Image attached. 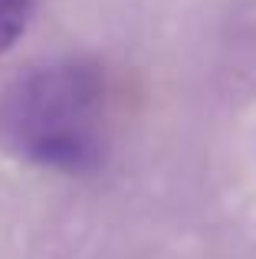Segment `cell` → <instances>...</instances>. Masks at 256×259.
Returning <instances> with one entry per match:
<instances>
[{
	"label": "cell",
	"mask_w": 256,
	"mask_h": 259,
	"mask_svg": "<svg viewBox=\"0 0 256 259\" xmlns=\"http://www.w3.org/2000/svg\"><path fill=\"white\" fill-rule=\"evenodd\" d=\"M102 76L86 59H59L20 76L0 102V141L17 158L89 174L105 158Z\"/></svg>",
	"instance_id": "6da1fadb"
},
{
	"label": "cell",
	"mask_w": 256,
	"mask_h": 259,
	"mask_svg": "<svg viewBox=\"0 0 256 259\" xmlns=\"http://www.w3.org/2000/svg\"><path fill=\"white\" fill-rule=\"evenodd\" d=\"M33 0H0V53L10 50L30 23Z\"/></svg>",
	"instance_id": "7a4b0ae2"
}]
</instances>
